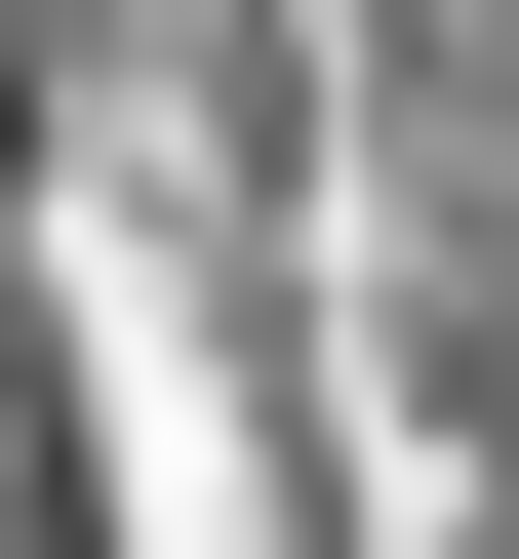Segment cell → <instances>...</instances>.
Here are the masks:
<instances>
[{
	"label": "cell",
	"mask_w": 519,
	"mask_h": 559,
	"mask_svg": "<svg viewBox=\"0 0 519 559\" xmlns=\"http://www.w3.org/2000/svg\"><path fill=\"white\" fill-rule=\"evenodd\" d=\"M81 400H120V520L240 559V400H200V320H161V240H120V200H81Z\"/></svg>",
	"instance_id": "1"
}]
</instances>
